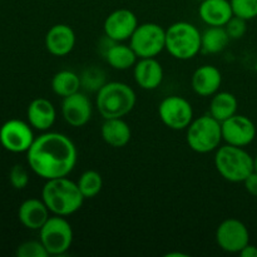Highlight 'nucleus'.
Masks as SVG:
<instances>
[{
	"label": "nucleus",
	"mask_w": 257,
	"mask_h": 257,
	"mask_svg": "<svg viewBox=\"0 0 257 257\" xmlns=\"http://www.w3.org/2000/svg\"><path fill=\"white\" fill-rule=\"evenodd\" d=\"M230 40L225 27H208L201 34V50L206 54H217L227 47Z\"/></svg>",
	"instance_id": "b1692460"
},
{
	"label": "nucleus",
	"mask_w": 257,
	"mask_h": 257,
	"mask_svg": "<svg viewBox=\"0 0 257 257\" xmlns=\"http://www.w3.org/2000/svg\"><path fill=\"white\" fill-rule=\"evenodd\" d=\"M27 117L33 128L38 131H48L54 124L57 110L47 98H35L28 107Z\"/></svg>",
	"instance_id": "aec40b11"
},
{
	"label": "nucleus",
	"mask_w": 257,
	"mask_h": 257,
	"mask_svg": "<svg viewBox=\"0 0 257 257\" xmlns=\"http://www.w3.org/2000/svg\"><path fill=\"white\" fill-rule=\"evenodd\" d=\"M9 181L15 190H24L29 183V175L22 165H15L9 172Z\"/></svg>",
	"instance_id": "c756f323"
},
{
	"label": "nucleus",
	"mask_w": 257,
	"mask_h": 257,
	"mask_svg": "<svg viewBox=\"0 0 257 257\" xmlns=\"http://www.w3.org/2000/svg\"><path fill=\"white\" fill-rule=\"evenodd\" d=\"M197 2H203V0H197Z\"/></svg>",
	"instance_id": "f704fd0d"
},
{
	"label": "nucleus",
	"mask_w": 257,
	"mask_h": 257,
	"mask_svg": "<svg viewBox=\"0 0 257 257\" xmlns=\"http://www.w3.org/2000/svg\"><path fill=\"white\" fill-rule=\"evenodd\" d=\"M39 240L49 255H64L73 242L72 226L63 216H52L39 230Z\"/></svg>",
	"instance_id": "0eeeda50"
},
{
	"label": "nucleus",
	"mask_w": 257,
	"mask_h": 257,
	"mask_svg": "<svg viewBox=\"0 0 257 257\" xmlns=\"http://www.w3.org/2000/svg\"><path fill=\"white\" fill-rule=\"evenodd\" d=\"M100 135L108 146L114 148H122L127 146L132 137L130 125L122 118L104 119V123L100 128Z\"/></svg>",
	"instance_id": "412c9836"
},
{
	"label": "nucleus",
	"mask_w": 257,
	"mask_h": 257,
	"mask_svg": "<svg viewBox=\"0 0 257 257\" xmlns=\"http://www.w3.org/2000/svg\"><path fill=\"white\" fill-rule=\"evenodd\" d=\"M34 140L32 125L24 120L10 119L0 127V145L12 153L28 152Z\"/></svg>",
	"instance_id": "9d476101"
},
{
	"label": "nucleus",
	"mask_w": 257,
	"mask_h": 257,
	"mask_svg": "<svg viewBox=\"0 0 257 257\" xmlns=\"http://www.w3.org/2000/svg\"><path fill=\"white\" fill-rule=\"evenodd\" d=\"M241 257H257V246L255 245H246L242 250L240 251Z\"/></svg>",
	"instance_id": "473e14b6"
},
{
	"label": "nucleus",
	"mask_w": 257,
	"mask_h": 257,
	"mask_svg": "<svg viewBox=\"0 0 257 257\" xmlns=\"http://www.w3.org/2000/svg\"><path fill=\"white\" fill-rule=\"evenodd\" d=\"M198 14L208 27H225L233 17L230 0H203L198 8Z\"/></svg>",
	"instance_id": "f3484780"
},
{
	"label": "nucleus",
	"mask_w": 257,
	"mask_h": 257,
	"mask_svg": "<svg viewBox=\"0 0 257 257\" xmlns=\"http://www.w3.org/2000/svg\"><path fill=\"white\" fill-rule=\"evenodd\" d=\"M77 185L84 198H94L102 191L103 178L99 172L89 170L82 173Z\"/></svg>",
	"instance_id": "a878e982"
},
{
	"label": "nucleus",
	"mask_w": 257,
	"mask_h": 257,
	"mask_svg": "<svg viewBox=\"0 0 257 257\" xmlns=\"http://www.w3.org/2000/svg\"><path fill=\"white\" fill-rule=\"evenodd\" d=\"M137 97L132 88L122 82L104 83L97 93L98 112L104 119L122 118L132 112Z\"/></svg>",
	"instance_id": "7ed1b4c3"
},
{
	"label": "nucleus",
	"mask_w": 257,
	"mask_h": 257,
	"mask_svg": "<svg viewBox=\"0 0 257 257\" xmlns=\"http://www.w3.org/2000/svg\"><path fill=\"white\" fill-rule=\"evenodd\" d=\"M138 27V19L130 9H117L110 13L104 20V33L108 39L113 42H123L132 37Z\"/></svg>",
	"instance_id": "ddd939ff"
},
{
	"label": "nucleus",
	"mask_w": 257,
	"mask_h": 257,
	"mask_svg": "<svg viewBox=\"0 0 257 257\" xmlns=\"http://www.w3.org/2000/svg\"><path fill=\"white\" fill-rule=\"evenodd\" d=\"M75 45V33L67 24H55L45 35V48L55 57L68 55Z\"/></svg>",
	"instance_id": "2eb2a0df"
},
{
	"label": "nucleus",
	"mask_w": 257,
	"mask_h": 257,
	"mask_svg": "<svg viewBox=\"0 0 257 257\" xmlns=\"http://www.w3.org/2000/svg\"><path fill=\"white\" fill-rule=\"evenodd\" d=\"M137 54L131 45L120 44L115 42L105 52V60L112 68L118 70L130 69L137 63Z\"/></svg>",
	"instance_id": "4be33fe9"
},
{
	"label": "nucleus",
	"mask_w": 257,
	"mask_h": 257,
	"mask_svg": "<svg viewBox=\"0 0 257 257\" xmlns=\"http://www.w3.org/2000/svg\"><path fill=\"white\" fill-rule=\"evenodd\" d=\"M77 148L65 135L48 132L35 138L27 152L33 172L44 180L67 177L77 165Z\"/></svg>",
	"instance_id": "f257e3e1"
},
{
	"label": "nucleus",
	"mask_w": 257,
	"mask_h": 257,
	"mask_svg": "<svg viewBox=\"0 0 257 257\" xmlns=\"http://www.w3.org/2000/svg\"><path fill=\"white\" fill-rule=\"evenodd\" d=\"M237 99L230 92H217L213 94L210 104V114L222 123L236 114L237 110Z\"/></svg>",
	"instance_id": "5701e85b"
},
{
	"label": "nucleus",
	"mask_w": 257,
	"mask_h": 257,
	"mask_svg": "<svg viewBox=\"0 0 257 257\" xmlns=\"http://www.w3.org/2000/svg\"><path fill=\"white\" fill-rule=\"evenodd\" d=\"M187 143L197 153H210L220 147L222 141L221 122L211 114L196 118L187 127Z\"/></svg>",
	"instance_id": "423d86ee"
},
{
	"label": "nucleus",
	"mask_w": 257,
	"mask_h": 257,
	"mask_svg": "<svg viewBox=\"0 0 257 257\" xmlns=\"http://www.w3.org/2000/svg\"><path fill=\"white\" fill-rule=\"evenodd\" d=\"M233 15L245 20L257 17V0H230Z\"/></svg>",
	"instance_id": "bb28decb"
},
{
	"label": "nucleus",
	"mask_w": 257,
	"mask_h": 257,
	"mask_svg": "<svg viewBox=\"0 0 257 257\" xmlns=\"http://www.w3.org/2000/svg\"><path fill=\"white\" fill-rule=\"evenodd\" d=\"M253 171L257 172V156L255 158H253Z\"/></svg>",
	"instance_id": "72a5a7b5"
},
{
	"label": "nucleus",
	"mask_w": 257,
	"mask_h": 257,
	"mask_svg": "<svg viewBox=\"0 0 257 257\" xmlns=\"http://www.w3.org/2000/svg\"><path fill=\"white\" fill-rule=\"evenodd\" d=\"M62 115L72 127L85 125L92 117V103L89 98L80 92L63 98Z\"/></svg>",
	"instance_id": "4468645a"
},
{
	"label": "nucleus",
	"mask_w": 257,
	"mask_h": 257,
	"mask_svg": "<svg viewBox=\"0 0 257 257\" xmlns=\"http://www.w3.org/2000/svg\"><path fill=\"white\" fill-rule=\"evenodd\" d=\"M42 200L53 215L65 217L77 212L85 198L77 183L67 177H59L47 180L42 191Z\"/></svg>",
	"instance_id": "f03ea898"
},
{
	"label": "nucleus",
	"mask_w": 257,
	"mask_h": 257,
	"mask_svg": "<svg viewBox=\"0 0 257 257\" xmlns=\"http://www.w3.org/2000/svg\"><path fill=\"white\" fill-rule=\"evenodd\" d=\"M215 167L228 182H243L253 172V158L243 147L226 145L216 151Z\"/></svg>",
	"instance_id": "20e7f679"
},
{
	"label": "nucleus",
	"mask_w": 257,
	"mask_h": 257,
	"mask_svg": "<svg viewBox=\"0 0 257 257\" xmlns=\"http://www.w3.org/2000/svg\"><path fill=\"white\" fill-rule=\"evenodd\" d=\"M216 242L221 250L230 253L240 251L250 243V233L243 222L237 218H227L218 225L216 230Z\"/></svg>",
	"instance_id": "9b49d317"
},
{
	"label": "nucleus",
	"mask_w": 257,
	"mask_h": 257,
	"mask_svg": "<svg viewBox=\"0 0 257 257\" xmlns=\"http://www.w3.org/2000/svg\"><path fill=\"white\" fill-rule=\"evenodd\" d=\"M222 140L227 145L246 147L256 137V127L252 120L242 114H233L221 123Z\"/></svg>",
	"instance_id": "f8f14e48"
},
{
	"label": "nucleus",
	"mask_w": 257,
	"mask_h": 257,
	"mask_svg": "<svg viewBox=\"0 0 257 257\" xmlns=\"http://www.w3.org/2000/svg\"><path fill=\"white\" fill-rule=\"evenodd\" d=\"M18 257H47L49 256L48 251L39 241H27L17 248Z\"/></svg>",
	"instance_id": "cd10ccee"
},
{
	"label": "nucleus",
	"mask_w": 257,
	"mask_h": 257,
	"mask_svg": "<svg viewBox=\"0 0 257 257\" xmlns=\"http://www.w3.org/2000/svg\"><path fill=\"white\" fill-rule=\"evenodd\" d=\"M166 49L176 59H192L201 50L200 30L191 23H175L166 30Z\"/></svg>",
	"instance_id": "39448f33"
},
{
	"label": "nucleus",
	"mask_w": 257,
	"mask_h": 257,
	"mask_svg": "<svg viewBox=\"0 0 257 257\" xmlns=\"http://www.w3.org/2000/svg\"><path fill=\"white\" fill-rule=\"evenodd\" d=\"M135 80L142 89L153 90L161 85L163 80V68L155 58H140L133 70Z\"/></svg>",
	"instance_id": "dca6fc26"
},
{
	"label": "nucleus",
	"mask_w": 257,
	"mask_h": 257,
	"mask_svg": "<svg viewBox=\"0 0 257 257\" xmlns=\"http://www.w3.org/2000/svg\"><path fill=\"white\" fill-rule=\"evenodd\" d=\"M80 87H82L80 77L72 70H60L54 74L52 79L53 92L63 98L79 92Z\"/></svg>",
	"instance_id": "393cba45"
},
{
	"label": "nucleus",
	"mask_w": 257,
	"mask_h": 257,
	"mask_svg": "<svg viewBox=\"0 0 257 257\" xmlns=\"http://www.w3.org/2000/svg\"><path fill=\"white\" fill-rule=\"evenodd\" d=\"M243 185H245L246 191H247L251 196L257 197V172L253 171V172L243 181Z\"/></svg>",
	"instance_id": "2f4dec72"
},
{
	"label": "nucleus",
	"mask_w": 257,
	"mask_h": 257,
	"mask_svg": "<svg viewBox=\"0 0 257 257\" xmlns=\"http://www.w3.org/2000/svg\"><path fill=\"white\" fill-rule=\"evenodd\" d=\"M158 114L168 128L175 131L186 130L193 120V109L191 103L180 95H170L160 103Z\"/></svg>",
	"instance_id": "1a4fd4ad"
},
{
	"label": "nucleus",
	"mask_w": 257,
	"mask_h": 257,
	"mask_svg": "<svg viewBox=\"0 0 257 257\" xmlns=\"http://www.w3.org/2000/svg\"><path fill=\"white\" fill-rule=\"evenodd\" d=\"M246 22H247V20L233 15V17L228 20L227 24L225 25V29L226 32H227L228 37H230L231 39H240V38H242L243 35H245L246 29H247Z\"/></svg>",
	"instance_id": "7c9ffc66"
},
{
	"label": "nucleus",
	"mask_w": 257,
	"mask_h": 257,
	"mask_svg": "<svg viewBox=\"0 0 257 257\" xmlns=\"http://www.w3.org/2000/svg\"><path fill=\"white\" fill-rule=\"evenodd\" d=\"M49 212L50 211L48 210L44 201L29 198L20 205L18 218L24 227L39 231L49 218Z\"/></svg>",
	"instance_id": "6ab92c4d"
},
{
	"label": "nucleus",
	"mask_w": 257,
	"mask_h": 257,
	"mask_svg": "<svg viewBox=\"0 0 257 257\" xmlns=\"http://www.w3.org/2000/svg\"><path fill=\"white\" fill-rule=\"evenodd\" d=\"M130 40L138 58H155L166 49V30L156 23H145L138 25Z\"/></svg>",
	"instance_id": "6e6552de"
},
{
	"label": "nucleus",
	"mask_w": 257,
	"mask_h": 257,
	"mask_svg": "<svg viewBox=\"0 0 257 257\" xmlns=\"http://www.w3.org/2000/svg\"><path fill=\"white\" fill-rule=\"evenodd\" d=\"M80 82H82L83 87L90 90H99L102 85L104 84V74L102 70H98L95 68H90V69L85 70L83 75L80 77Z\"/></svg>",
	"instance_id": "c85d7f7f"
},
{
	"label": "nucleus",
	"mask_w": 257,
	"mask_h": 257,
	"mask_svg": "<svg viewBox=\"0 0 257 257\" xmlns=\"http://www.w3.org/2000/svg\"><path fill=\"white\" fill-rule=\"evenodd\" d=\"M222 83L221 72L215 65H202L195 70L191 79L192 89L201 97H210L218 92Z\"/></svg>",
	"instance_id": "a211bd4d"
}]
</instances>
